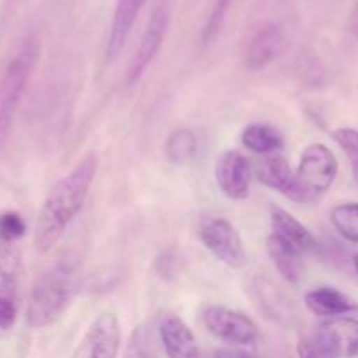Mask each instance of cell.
<instances>
[{
    "mask_svg": "<svg viewBox=\"0 0 358 358\" xmlns=\"http://www.w3.org/2000/svg\"><path fill=\"white\" fill-rule=\"evenodd\" d=\"M98 171L96 154L90 152L59 178L45 196L35 222L34 243L42 254L52 250L86 203Z\"/></svg>",
    "mask_w": 358,
    "mask_h": 358,
    "instance_id": "obj_1",
    "label": "cell"
},
{
    "mask_svg": "<svg viewBox=\"0 0 358 358\" xmlns=\"http://www.w3.org/2000/svg\"><path fill=\"white\" fill-rule=\"evenodd\" d=\"M77 278V259L63 257L35 280L27 304V322L31 329L48 327L65 313L76 294Z\"/></svg>",
    "mask_w": 358,
    "mask_h": 358,
    "instance_id": "obj_2",
    "label": "cell"
},
{
    "mask_svg": "<svg viewBox=\"0 0 358 358\" xmlns=\"http://www.w3.org/2000/svg\"><path fill=\"white\" fill-rule=\"evenodd\" d=\"M41 56V44L34 35L21 38L7 59L0 76V149L6 145L13 128L23 91Z\"/></svg>",
    "mask_w": 358,
    "mask_h": 358,
    "instance_id": "obj_3",
    "label": "cell"
},
{
    "mask_svg": "<svg viewBox=\"0 0 358 358\" xmlns=\"http://www.w3.org/2000/svg\"><path fill=\"white\" fill-rule=\"evenodd\" d=\"M297 352L306 358L358 355V320L346 315L325 318L301 336Z\"/></svg>",
    "mask_w": 358,
    "mask_h": 358,
    "instance_id": "obj_4",
    "label": "cell"
},
{
    "mask_svg": "<svg viewBox=\"0 0 358 358\" xmlns=\"http://www.w3.org/2000/svg\"><path fill=\"white\" fill-rule=\"evenodd\" d=\"M306 203H313L329 191L338 177V159L324 143H311L303 150L296 171Z\"/></svg>",
    "mask_w": 358,
    "mask_h": 358,
    "instance_id": "obj_5",
    "label": "cell"
},
{
    "mask_svg": "<svg viewBox=\"0 0 358 358\" xmlns=\"http://www.w3.org/2000/svg\"><path fill=\"white\" fill-rule=\"evenodd\" d=\"M198 236L206 250L222 264L240 269L247 264V252L236 227L224 217L206 215L198 224Z\"/></svg>",
    "mask_w": 358,
    "mask_h": 358,
    "instance_id": "obj_6",
    "label": "cell"
},
{
    "mask_svg": "<svg viewBox=\"0 0 358 358\" xmlns=\"http://www.w3.org/2000/svg\"><path fill=\"white\" fill-rule=\"evenodd\" d=\"M287 48V35L278 23L259 24L241 48V65L248 72H261L276 62Z\"/></svg>",
    "mask_w": 358,
    "mask_h": 358,
    "instance_id": "obj_7",
    "label": "cell"
},
{
    "mask_svg": "<svg viewBox=\"0 0 358 358\" xmlns=\"http://www.w3.org/2000/svg\"><path fill=\"white\" fill-rule=\"evenodd\" d=\"M203 322L213 338L229 346L243 348L254 345L259 339V327L252 318L240 311L224 306H210L203 313Z\"/></svg>",
    "mask_w": 358,
    "mask_h": 358,
    "instance_id": "obj_8",
    "label": "cell"
},
{
    "mask_svg": "<svg viewBox=\"0 0 358 358\" xmlns=\"http://www.w3.org/2000/svg\"><path fill=\"white\" fill-rule=\"evenodd\" d=\"M168 23H170V10H168L164 3H159L152 10V14H150L149 23H147L145 30H143L142 38H140L138 49H136L131 62H129L128 77H126L128 84L138 83L150 66V63L154 62L161 45H163L164 37H166Z\"/></svg>",
    "mask_w": 358,
    "mask_h": 358,
    "instance_id": "obj_9",
    "label": "cell"
},
{
    "mask_svg": "<svg viewBox=\"0 0 358 358\" xmlns=\"http://www.w3.org/2000/svg\"><path fill=\"white\" fill-rule=\"evenodd\" d=\"M119 348H121V329H119L117 317L105 311L91 322L86 334L73 352V357L114 358L119 355Z\"/></svg>",
    "mask_w": 358,
    "mask_h": 358,
    "instance_id": "obj_10",
    "label": "cell"
},
{
    "mask_svg": "<svg viewBox=\"0 0 358 358\" xmlns=\"http://www.w3.org/2000/svg\"><path fill=\"white\" fill-rule=\"evenodd\" d=\"M250 161L238 150H226L215 163V182L220 192L233 201H243L250 194Z\"/></svg>",
    "mask_w": 358,
    "mask_h": 358,
    "instance_id": "obj_11",
    "label": "cell"
},
{
    "mask_svg": "<svg viewBox=\"0 0 358 358\" xmlns=\"http://www.w3.org/2000/svg\"><path fill=\"white\" fill-rule=\"evenodd\" d=\"M255 173H257V178L266 187L278 191L280 194L289 198L290 201L306 203L296 173L292 171L290 164L287 163L285 157L278 156V154H266L264 159L259 161Z\"/></svg>",
    "mask_w": 358,
    "mask_h": 358,
    "instance_id": "obj_12",
    "label": "cell"
},
{
    "mask_svg": "<svg viewBox=\"0 0 358 358\" xmlns=\"http://www.w3.org/2000/svg\"><path fill=\"white\" fill-rule=\"evenodd\" d=\"M156 332L164 353L171 358L198 357V343L191 329L177 315H161L156 322Z\"/></svg>",
    "mask_w": 358,
    "mask_h": 358,
    "instance_id": "obj_13",
    "label": "cell"
},
{
    "mask_svg": "<svg viewBox=\"0 0 358 358\" xmlns=\"http://www.w3.org/2000/svg\"><path fill=\"white\" fill-rule=\"evenodd\" d=\"M145 2L147 0H117V3H115L110 31H108L107 45H105V59H107L108 65L114 63L124 49L136 23V17H138Z\"/></svg>",
    "mask_w": 358,
    "mask_h": 358,
    "instance_id": "obj_14",
    "label": "cell"
},
{
    "mask_svg": "<svg viewBox=\"0 0 358 358\" xmlns=\"http://www.w3.org/2000/svg\"><path fill=\"white\" fill-rule=\"evenodd\" d=\"M269 220H271V234L290 243L303 254H308L317 247V240L311 231L304 224H301L296 217L290 215L287 210L273 205L269 208Z\"/></svg>",
    "mask_w": 358,
    "mask_h": 358,
    "instance_id": "obj_15",
    "label": "cell"
},
{
    "mask_svg": "<svg viewBox=\"0 0 358 358\" xmlns=\"http://www.w3.org/2000/svg\"><path fill=\"white\" fill-rule=\"evenodd\" d=\"M306 306L317 317H339L358 310V304L334 287H318L306 294Z\"/></svg>",
    "mask_w": 358,
    "mask_h": 358,
    "instance_id": "obj_16",
    "label": "cell"
},
{
    "mask_svg": "<svg viewBox=\"0 0 358 358\" xmlns=\"http://www.w3.org/2000/svg\"><path fill=\"white\" fill-rule=\"evenodd\" d=\"M268 252L271 257L273 264L280 271V275L289 282H297L303 271V257L304 254L292 247L287 241L280 240L275 234L268 236Z\"/></svg>",
    "mask_w": 358,
    "mask_h": 358,
    "instance_id": "obj_17",
    "label": "cell"
},
{
    "mask_svg": "<svg viewBox=\"0 0 358 358\" xmlns=\"http://www.w3.org/2000/svg\"><path fill=\"white\" fill-rule=\"evenodd\" d=\"M241 143L255 154H273L283 147V136L275 126L254 122L241 131Z\"/></svg>",
    "mask_w": 358,
    "mask_h": 358,
    "instance_id": "obj_18",
    "label": "cell"
},
{
    "mask_svg": "<svg viewBox=\"0 0 358 358\" xmlns=\"http://www.w3.org/2000/svg\"><path fill=\"white\" fill-rule=\"evenodd\" d=\"M199 142L198 136L189 128H177L168 135L164 142V154L173 164H189L196 159Z\"/></svg>",
    "mask_w": 358,
    "mask_h": 358,
    "instance_id": "obj_19",
    "label": "cell"
},
{
    "mask_svg": "<svg viewBox=\"0 0 358 358\" xmlns=\"http://www.w3.org/2000/svg\"><path fill=\"white\" fill-rule=\"evenodd\" d=\"M21 273L23 266L20 252L13 247V243L0 240V294L16 296Z\"/></svg>",
    "mask_w": 358,
    "mask_h": 358,
    "instance_id": "obj_20",
    "label": "cell"
},
{
    "mask_svg": "<svg viewBox=\"0 0 358 358\" xmlns=\"http://www.w3.org/2000/svg\"><path fill=\"white\" fill-rule=\"evenodd\" d=\"M332 226L350 243H358V203H341L331 212Z\"/></svg>",
    "mask_w": 358,
    "mask_h": 358,
    "instance_id": "obj_21",
    "label": "cell"
},
{
    "mask_svg": "<svg viewBox=\"0 0 358 358\" xmlns=\"http://www.w3.org/2000/svg\"><path fill=\"white\" fill-rule=\"evenodd\" d=\"M332 140L341 147L352 168L353 182L358 185V129L355 128H338L331 133Z\"/></svg>",
    "mask_w": 358,
    "mask_h": 358,
    "instance_id": "obj_22",
    "label": "cell"
},
{
    "mask_svg": "<svg viewBox=\"0 0 358 358\" xmlns=\"http://www.w3.org/2000/svg\"><path fill=\"white\" fill-rule=\"evenodd\" d=\"M259 292V299L261 301H271V303H264L261 304L264 308L266 313L273 318H283L287 315L285 304H283V294L280 290H276V287H273L269 282H262L259 283V287H255Z\"/></svg>",
    "mask_w": 358,
    "mask_h": 358,
    "instance_id": "obj_23",
    "label": "cell"
},
{
    "mask_svg": "<svg viewBox=\"0 0 358 358\" xmlns=\"http://www.w3.org/2000/svg\"><path fill=\"white\" fill-rule=\"evenodd\" d=\"M231 3H233V0H215L212 13H210L208 20H206L205 28H203V44H208V42H212L213 38L217 37V34H219L220 28H222L224 20H226V14L227 10H229Z\"/></svg>",
    "mask_w": 358,
    "mask_h": 358,
    "instance_id": "obj_24",
    "label": "cell"
},
{
    "mask_svg": "<svg viewBox=\"0 0 358 358\" xmlns=\"http://www.w3.org/2000/svg\"><path fill=\"white\" fill-rule=\"evenodd\" d=\"M24 229H27V226H24L20 213L6 212L0 215V240L2 241L14 243L23 236Z\"/></svg>",
    "mask_w": 358,
    "mask_h": 358,
    "instance_id": "obj_25",
    "label": "cell"
},
{
    "mask_svg": "<svg viewBox=\"0 0 358 358\" xmlns=\"http://www.w3.org/2000/svg\"><path fill=\"white\" fill-rule=\"evenodd\" d=\"M154 339H157V332L150 334L149 329H136L135 334H133V341L129 343V352L128 355H136V357H149L154 355V350L150 348V343H154Z\"/></svg>",
    "mask_w": 358,
    "mask_h": 358,
    "instance_id": "obj_26",
    "label": "cell"
},
{
    "mask_svg": "<svg viewBox=\"0 0 358 358\" xmlns=\"http://www.w3.org/2000/svg\"><path fill=\"white\" fill-rule=\"evenodd\" d=\"M17 318V303L16 296L0 294V329L6 331L14 325Z\"/></svg>",
    "mask_w": 358,
    "mask_h": 358,
    "instance_id": "obj_27",
    "label": "cell"
},
{
    "mask_svg": "<svg viewBox=\"0 0 358 358\" xmlns=\"http://www.w3.org/2000/svg\"><path fill=\"white\" fill-rule=\"evenodd\" d=\"M350 23H352V30H353V35H355V37H357V41H358V2H357V6L353 7L352 20H350Z\"/></svg>",
    "mask_w": 358,
    "mask_h": 358,
    "instance_id": "obj_28",
    "label": "cell"
},
{
    "mask_svg": "<svg viewBox=\"0 0 358 358\" xmlns=\"http://www.w3.org/2000/svg\"><path fill=\"white\" fill-rule=\"evenodd\" d=\"M353 264H355V269H357V273H358V254L355 255V257H353Z\"/></svg>",
    "mask_w": 358,
    "mask_h": 358,
    "instance_id": "obj_29",
    "label": "cell"
}]
</instances>
